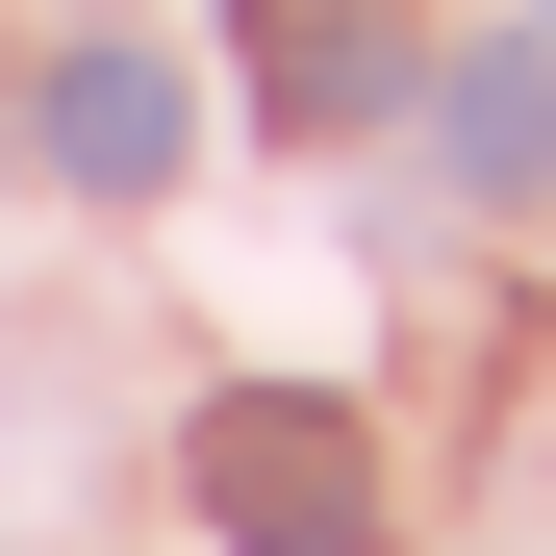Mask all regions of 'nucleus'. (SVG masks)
<instances>
[{
  "label": "nucleus",
  "mask_w": 556,
  "mask_h": 556,
  "mask_svg": "<svg viewBox=\"0 0 556 556\" xmlns=\"http://www.w3.org/2000/svg\"><path fill=\"white\" fill-rule=\"evenodd\" d=\"M531 26H556V0H531Z\"/></svg>",
  "instance_id": "6"
},
{
  "label": "nucleus",
  "mask_w": 556,
  "mask_h": 556,
  "mask_svg": "<svg viewBox=\"0 0 556 556\" xmlns=\"http://www.w3.org/2000/svg\"><path fill=\"white\" fill-rule=\"evenodd\" d=\"M228 76H253V127H380L430 76V0H228Z\"/></svg>",
  "instance_id": "2"
},
{
  "label": "nucleus",
  "mask_w": 556,
  "mask_h": 556,
  "mask_svg": "<svg viewBox=\"0 0 556 556\" xmlns=\"http://www.w3.org/2000/svg\"><path fill=\"white\" fill-rule=\"evenodd\" d=\"M430 152H455V203H556V26L430 51Z\"/></svg>",
  "instance_id": "4"
},
{
  "label": "nucleus",
  "mask_w": 556,
  "mask_h": 556,
  "mask_svg": "<svg viewBox=\"0 0 556 556\" xmlns=\"http://www.w3.org/2000/svg\"><path fill=\"white\" fill-rule=\"evenodd\" d=\"M0 152H26V127H0Z\"/></svg>",
  "instance_id": "5"
},
{
  "label": "nucleus",
  "mask_w": 556,
  "mask_h": 556,
  "mask_svg": "<svg viewBox=\"0 0 556 556\" xmlns=\"http://www.w3.org/2000/svg\"><path fill=\"white\" fill-rule=\"evenodd\" d=\"M177 481H203L228 556H380V430H354L329 380H228L203 430H177Z\"/></svg>",
  "instance_id": "1"
},
{
  "label": "nucleus",
  "mask_w": 556,
  "mask_h": 556,
  "mask_svg": "<svg viewBox=\"0 0 556 556\" xmlns=\"http://www.w3.org/2000/svg\"><path fill=\"white\" fill-rule=\"evenodd\" d=\"M26 152L76 177V203H177L203 102H177V51H127V26H102V51H51V76H26Z\"/></svg>",
  "instance_id": "3"
}]
</instances>
